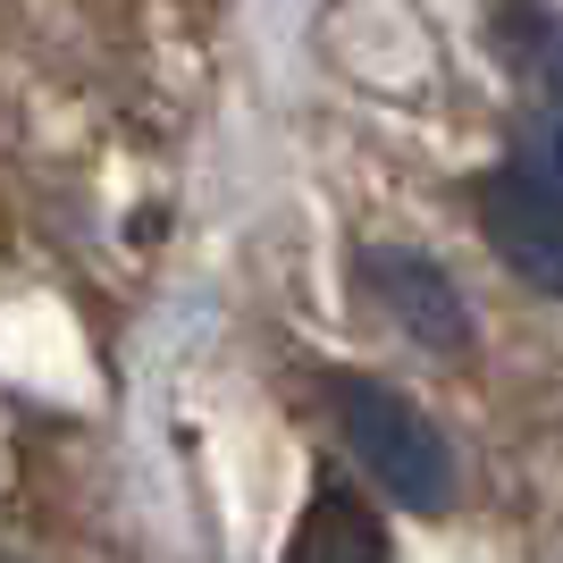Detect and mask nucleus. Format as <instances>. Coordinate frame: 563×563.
<instances>
[{"mask_svg":"<svg viewBox=\"0 0 563 563\" xmlns=\"http://www.w3.org/2000/svg\"><path fill=\"white\" fill-rule=\"evenodd\" d=\"M336 429H345L353 463L371 471L404 514H446L454 505V446L387 378H336Z\"/></svg>","mask_w":563,"mask_h":563,"instance_id":"1","label":"nucleus"},{"mask_svg":"<svg viewBox=\"0 0 563 563\" xmlns=\"http://www.w3.org/2000/svg\"><path fill=\"white\" fill-rule=\"evenodd\" d=\"M479 228L539 295L563 303V126H539L479 186Z\"/></svg>","mask_w":563,"mask_h":563,"instance_id":"2","label":"nucleus"},{"mask_svg":"<svg viewBox=\"0 0 563 563\" xmlns=\"http://www.w3.org/2000/svg\"><path fill=\"white\" fill-rule=\"evenodd\" d=\"M362 286H371V303L387 311L412 345H429V353L471 345V311H463V286L446 278V261L412 253V244H371V253H362Z\"/></svg>","mask_w":563,"mask_h":563,"instance_id":"3","label":"nucleus"},{"mask_svg":"<svg viewBox=\"0 0 563 563\" xmlns=\"http://www.w3.org/2000/svg\"><path fill=\"white\" fill-rule=\"evenodd\" d=\"M286 563H396L387 555V530L345 479H320L311 505L295 514V539H286Z\"/></svg>","mask_w":563,"mask_h":563,"instance_id":"4","label":"nucleus"}]
</instances>
